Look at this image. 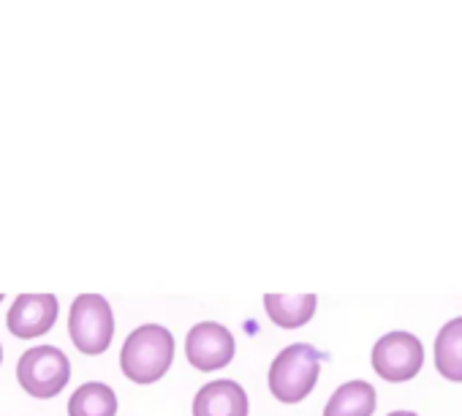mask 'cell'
<instances>
[{"label": "cell", "instance_id": "6da1fadb", "mask_svg": "<svg viewBox=\"0 0 462 416\" xmlns=\"http://www.w3.org/2000/svg\"><path fill=\"white\" fill-rule=\"evenodd\" d=\"M174 362V337L161 324H144L128 335L120 351L123 373L134 384H155Z\"/></svg>", "mask_w": 462, "mask_h": 416}, {"label": "cell", "instance_id": "7a4b0ae2", "mask_svg": "<svg viewBox=\"0 0 462 416\" xmlns=\"http://www.w3.org/2000/svg\"><path fill=\"white\" fill-rule=\"evenodd\" d=\"M319 373H321V354L308 343H294L275 356L270 367V392L281 402L294 405L313 392Z\"/></svg>", "mask_w": 462, "mask_h": 416}, {"label": "cell", "instance_id": "3957f363", "mask_svg": "<svg viewBox=\"0 0 462 416\" xmlns=\"http://www.w3.org/2000/svg\"><path fill=\"white\" fill-rule=\"evenodd\" d=\"M69 335L82 354H104L115 335L112 305L101 294H79L69 313Z\"/></svg>", "mask_w": 462, "mask_h": 416}, {"label": "cell", "instance_id": "277c9868", "mask_svg": "<svg viewBox=\"0 0 462 416\" xmlns=\"http://www.w3.org/2000/svg\"><path fill=\"white\" fill-rule=\"evenodd\" d=\"M17 378L23 389L39 400L55 397L69 386L71 378V362L69 356L55 346H33L20 356Z\"/></svg>", "mask_w": 462, "mask_h": 416}, {"label": "cell", "instance_id": "5b68a950", "mask_svg": "<svg viewBox=\"0 0 462 416\" xmlns=\"http://www.w3.org/2000/svg\"><path fill=\"white\" fill-rule=\"evenodd\" d=\"M424 365V348L411 332H389L373 348V367L389 384L411 381Z\"/></svg>", "mask_w": 462, "mask_h": 416}, {"label": "cell", "instance_id": "8992f818", "mask_svg": "<svg viewBox=\"0 0 462 416\" xmlns=\"http://www.w3.org/2000/svg\"><path fill=\"white\" fill-rule=\"evenodd\" d=\"M185 354L196 370H220L235 359V337L223 324L201 321L188 332Z\"/></svg>", "mask_w": 462, "mask_h": 416}, {"label": "cell", "instance_id": "52a82bcc", "mask_svg": "<svg viewBox=\"0 0 462 416\" xmlns=\"http://www.w3.org/2000/svg\"><path fill=\"white\" fill-rule=\"evenodd\" d=\"M58 297L55 294H20L9 308V332L23 340L42 337L58 321Z\"/></svg>", "mask_w": 462, "mask_h": 416}, {"label": "cell", "instance_id": "ba28073f", "mask_svg": "<svg viewBox=\"0 0 462 416\" xmlns=\"http://www.w3.org/2000/svg\"><path fill=\"white\" fill-rule=\"evenodd\" d=\"M193 416H248V394L231 378L209 381L193 397Z\"/></svg>", "mask_w": 462, "mask_h": 416}, {"label": "cell", "instance_id": "9c48e42d", "mask_svg": "<svg viewBox=\"0 0 462 416\" xmlns=\"http://www.w3.org/2000/svg\"><path fill=\"white\" fill-rule=\"evenodd\" d=\"M264 310L267 316L283 327V329H297L308 324L316 313V294H300V297H286V294H267L264 297Z\"/></svg>", "mask_w": 462, "mask_h": 416}, {"label": "cell", "instance_id": "30bf717a", "mask_svg": "<svg viewBox=\"0 0 462 416\" xmlns=\"http://www.w3.org/2000/svg\"><path fill=\"white\" fill-rule=\"evenodd\" d=\"M373 411L375 389L367 381H348L329 397L324 416H373Z\"/></svg>", "mask_w": 462, "mask_h": 416}, {"label": "cell", "instance_id": "8fae6325", "mask_svg": "<svg viewBox=\"0 0 462 416\" xmlns=\"http://www.w3.org/2000/svg\"><path fill=\"white\" fill-rule=\"evenodd\" d=\"M435 367L443 378L462 384V319L448 321L435 340Z\"/></svg>", "mask_w": 462, "mask_h": 416}, {"label": "cell", "instance_id": "7c38bea8", "mask_svg": "<svg viewBox=\"0 0 462 416\" xmlns=\"http://www.w3.org/2000/svg\"><path fill=\"white\" fill-rule=\"evenodd\" d=\"M117 413V397L112 386L101 381H90L79 386L69 400V416H115Z\"/></svg>", "mask_w": 462, "mask_h": 416}, {"label": "cell", "instance_id": "4fadbf2b", "mask_svg": "<svg viewBox=\"0 0 462 416\" xmlns=\"http://www.w3.org/2000/svg\"><path fill=\"white\" fill-rule=\"evenodd\" d=\"M389 416H419V413H413V411H394V413H389Z\"/></svg>", "mask_w": 462, "mask_h": 416}, {"label": "cell", "instance_id": "5bb4252c", "mask_svg": "<svg viewBox=\"0 0 462 416\" xmlns=\"http://www.w3.org/2000/svg\"><path fill=\"white\" fill-rule=\"evenodd\" d=\"M0 362H4V348H0Z\"/></svg>", "mask_w": 462, "mask_h": 416}, {"label": "cell", "instance_id": "9a60e30c", "mask_svg": "<svg viewBox=\"0 0 462 416\" xmlns=\"http://www.w3.org/2000/svg\"><path fill=\"white\" fill-rule=\"evenodd\" d=\"M0 300H4V294H0Z\"/></svg>", "mask_w": 462, "mask_h": 416}]
</instances>
